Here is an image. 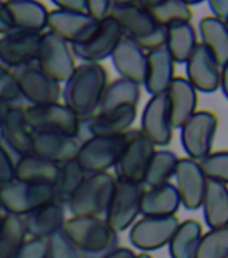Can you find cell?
Masks as SVG:
<instances>
[{"label": "cell", "mask_w": 228, "mask_h": 258, "mask_svg": "<svg viewBox=\"0 0 228 258\" xmlns=\"http://www.w3.org/2000/svg\"><path fill=\"white\" fill-rule=\"evenodd\" d=\"M109 84L108 70L101 63L78 64L64 82L60 97L81 121L96 114Z\"/></svg>", "instance_id": "obj_1"}, {"label": "cell", "mask_w": 228, "mask_h": 258, "mask_svg": "<svg viewBox=\"0 0 228 258\" xmlns=\"http://www.w3.org/2000/svg\"><path fill=\"white\" fill-rule=\"evenodd\" d=\"M60 233L82 258H102L118 246V234L104 218L72 217L66 219Z\"/></svg>", "instance_id": "obj_2"}, {"label": "cell", "mask_w": 228, "mask_h": 258, "mask_svg": "<svg viewBox=\"0 0 228 258\" xmlns=\"http://www.w3.org/2000/svg\"><path fill=\"white\" fill-rule=\"evenodd\" d=\"M110 18L120 24L124 36L132 39L144 51H152L165 44L167 28L159 26L140 2H112Z\"/></svg>", "instance_id": "obj_3"}, {"label": "cell", "mask_w": 228, "mask_h": 258, "mask_svg": "<svg viewBox=\"0 0 228 258\" xmlns=\"http://www.w3.org/2000/svg\"><path fill=\"white\" fill-rule=\"evenodd\" d=\"M116 181V176L109 172L88 175L80 188L67 202L66 206L68 211L74 217L104 218L108 211Z\"/></svg>", "instance_id": "obj_4"}, {"label": "cell", "mask_w": 228, "mask_h": 258, "mask_svg": "<svg viewBox=\"0 0 228 258\" xmlns=\"http://www.w3.org/2000/svg\"><path fill=\"white\" fill-rule=\"evenodd\" d=\"M129 132L113 137H86L81 141L75 160L88 175L108 172L124 153Z\"/></svg>", "instance_id": "obj_5"}, {"label": "cell", "mask_w": 228, "mask_h": 258, "mask_svg": "<svg viewBox=\"0 0 228 258\" xmlns=\"http://www.w3.org/2000/svg\"><path fill=\"white\" fill-rule=\"evenodd\" d=\"M52 201H56L54 185L14 180L0 187V207L11 215L23 218Z\"/></svg>", "instance_id": "obj_6"}, {"label": "cell", "mask_w": 228, "mask_h": 258, "mask_svg": "<svg viewBox=\"0 0 228 258\" xmlns=\"http://www.w3.org/2000/svg\"><path fill=\"white\" fill-rule=\"evenodd\" d=\"M144 192L142 184L117 179L108 211L104 217L110 229L118 234L132 227L141 214V201Z\"/></svg>", "instance_id": "obj_7"}, {"label": "cell", "mask_w": 228, "mask_h": 258, "mask_svg": "<svg viewBox=\"0 0 228 258\" xmlns=\"http://www.w3.org/2000/svg\"><path fill=\"white\" fill-rule=\"evenodd\" d=\"M24 116L32 133H62L81 139V120L60 102L28 106Z\"/></svg>", "instance_id": "obj_8"}, {"label": "cell", "mask_w": 228, "mask_h": 258, "mask_svg": "<svg viewBox=\"0 0 228 258\" xmlns=\"http://www.w3.org/2000/svg\"><path fill=\"white\" fill-rule=\"evenodd\" d=\"M155 152L156 147L140 129H130L124 153L114 167L116 179L144 184L146 169Z\"/></svg>", "instance_id": "obj_9"}, {"label": "cell", "mask_w": 228, "mask_h": 258, "mask_svg": "<svg viewBox=\"0 0 228 258\" xmlns=\"http://www.w3.org/2000/svg\"><path fill=\"white\" fill-rule=\"evenodd\" d=\"M35 63L58 84L66 82L77 68L70 44L50 31L43 32L40 36Z\"/></svg>", "instance_id": "obj_10"}, {"label": "cell", "mask_w": 228, "mask_h": 258, "mask_svg": "<svg viewBox=\"0 0 228 258\" xmlns=\"http://www.w3.org/2000/svg\"><path fill=\"white\" fill-rule=\"evenodd\" d=\"M219 117L211 110H197L180 128L181 145L187 157L200 161L212 152Z\"/></svg>", "instance_id": "obj_11"}, {"label": "cell", "mask_w": 228, "mask_h": 258, "mask_svg": "<svg viewBox=\"0 0 228 258\" xmlns=\"http://www.w3.org/2000/svg\"><path fill=\"white\" fill-rule=\"evenodd\" d=\"M11 72L15 77L20 97L27 101L30 106L59 102L60 85L46 76L36 63L12 69Z\"/></svg>", "instance_id": "obj_12"}, {"label": "cell", "mask_w": 228, "mask_h": 258, "mask_svg": "<svg viewBox=\"0 0 228 258\" xmlns=\"http://www.w3.org/2000/svg\"><path fill=\"white\" fill-rule=\"evenodd\" d=\"M179 225L180 221L176 215L142 217L130 227L129 242L141 251L159 250L168 245Z\"/></svg>", "instance_id": "obj_13"}, {"label": "cell", "mask_w": 228, "mask_h": 258, "mask_svg": "<svg viewBox=\"0 0 228 258\" xmlns=\"http://www.w3.org/2000/svg\"><path fill=\"white\" fill-rule=\"evenodd\" d=\"M122 38L124 32L120 24L109 16L100 22L96 32L86 42L71 46L72 55L85 63H101L112 55Z\"/></svg>", "instance_id": "obj_14"}, {"label": "cell", "mask_w": 228, "mask_h": 258, "mask_svg": "<svg viewBox=\"0 0 228 258\" xmlns=\"http://www.w3.org/2000/svg\"><path fill=\"white\" fill-rule=\"evenodd\" d=\"M32 137L34 133L26 121L24 108L18 105L11 106L0 126V147L16 163L31 153Z\"/></svg>", "instance_id": "obj_15"}, {"label": "cell", "mask_w": 228, "mask_h": 258, "mask_svg": "<svg viewBox=\"0 0 228 258\" xmlns=\"http://www.w3.org/2000/svg\"><path fill=\"white\" fill-rule=\"evenodd\" d=\"M173 125L171 121L167 94L152 96L141 114V132L155 147H167L172 143Z\"/></svg>", "instance_id": "obj_16"}, {"label": "cell", "mask_w": 228, "mask_h": 258, "mask_svg": "<svg viewBox=\"0 0 228 258\" xmlns=\"http://www.w3.org/2000/svg\"><path fill=\"white\" fill-rule=\"evenodd\" d=\"M137 118L136 106H120L105 113H96L81 121V139L88 137H113L128 133ZM86 139V137H85Z\"/></svg>", "instance_id": "obj_17"}, {"label": "cell", "mask_w": 228, "mask_h": 258, "mask_svg": "<svg viewBox=\"0 0 228 258\" xmlns=\"http://www.w3.org/2000/svg\"><path fill=\"white\" fill-rule=\"evenodd\" d=\"M42 34L11 30L0 38V63L10 70L35 63Z\"/></svg>", "instance_id": "obj_18"}, {"label": "cell", "mask_w": 228, "mask_h": 258, "mask_svg": "<svg viewBox=\"0 0 228 258\" xmlns=\"http://www.w3.org/2000/svg\"><path fill=\"white\" fill-rule=\"evenodd\" d=\"M98 24L88 14H74L58 8L48 12V31L71 46L86 42L96 32Z\"/></svg>", "instance_id": "obj_19"}, {"label": "cell", "mask_w": 228, "mask_h": 258, "mask_svg": "<svg viewBox=\"0 0 228 258\" xmlns=\"http://www.w3.org/2000/svg\"><path fill=\"white\" fill-rule=\"evenodd\" d=\"M175 177L181 206L189 211L200 209L208 179L205 177L199 161L189 157L179 159Z\"/></svg>", "instance_id": "obj_20"}, {"label": "cell", "mask_w": 228, "mask_h": 258, "mask_svg": "<svg viewBox=\"0 0 228 258\" xmlns=\"http://www.w3.org/2000/svg\"><path fill=\"white\" fill-rule=\"evenodd\" d=\"M185 78L197 92L213 93L220 88L221 66L201 43L185 62Z\"/></svg>", "instance_id": "obj_21"}, {"label": "cell", "mask_w": 228, "mask_h": 258, "mask_svg": "<svg viewBox=\"0 0 228 258\" xmlns=\"http://www.w3.org/2000/svg\"><path fill=\"white\" fill-rule=\"evenodd\" d=\"M80 145L81 139L78 137L62 133H34L30 155L60 165L75 159Z\"/></svg>", "instance_id": "obj_22"}, {"label": "cell", "mask_w": 228, "mask_h": 258, "mask_svg": "<svg viewBox=\"0 0 228 258\" xmlns=\"http://www.w3.org/2000/svg\"><path fill=\"white\" fill-rule=\"evenodd\" d=\"M110 59L121 78L138 85L144 84L146 74V52L132 39L124 36L114 48Z\"/></svg>", "instance_id": "obj_23"}, {"label": "cell", "mask_w": 228, "mask_h": 258, "mask_svg": "<svg viewBox=\"0 0 228 258\" xmlns=\"http://www.w3.org/2000/svg\"><path fill=\"white\" fill-rule=\"evenodd\" d=\"M171 121L175 129H180L197 112L199 92L185 77H175L167 90Z\"/></svg>", "instance_id": "obj_24"}, {"label": "cell", "mask_w": 228, "mask_h": 258, "mask_svg": "<svg viewBox=\"0 0 228 258\" xmlns=\"http://www.w3.org/2000/svg\"><path fill=\"white\" fill-rule=\"evenodd\" d=\"M4 8L12 30L43 34L47 28L48 10L46 6L34 0L6 2Z\"/></svg>", "instance_id": "obj_25"}, {"label": "cell", "mask_w": 228, "mask_h": 258, "mask_svg": "<svg viewBox=\"0 0 228 258\" xmlns=\"http://www.w3.org/2000/svg\"><path fill=\"white\" fill-rule=\"evenodd\" d=\"M175 64L165 46L146 52V74L142 85L150 96L167 93L176 77Z\"/></svg>", "instance_id": "obj_26"}, {"label": "cell", "mask_w": 228, "mask_h": 258, "mask_svg": "<svg viewBox=\"0 0 228 258\" xmlns=\"http://www.w3.org/2000/svg\"><path fill=\"white\" fill-rule=\"evenodd\" d=\"M23 219L27 234L31 235V238L48 239L63 229L66 222L64 205L58 201H52L34 210L32 213L23 217Z\"/></svg>", "instance_id": "obj_27"}, {"label": "cell", "mask_w": 228, "mask_h": 258, "mask_svg": "<svg viewBox=\"0 0 228 258\" xmlns=\"http://www.w3.org/2000/svg\"><path fill=\"white\" fill-rule=\"evenodd\" d=\"M181 201L176 185L171 181L145 191L141 201V215L171 217L180 210Z\"/></svg>", "instance_id": "obj_28"}, {"label": "cell", "mask_w": 228, "mask_h": 258, "mask_svg": "<svg viewBox=\"0 0 228 258\" xmlns=\"http://www.w3.org/2000/svg\"><path fill=\"white\" fill-rule=\"evenodd\" d=\"M201 209L209 229L228 226V185L213 180L207 181Z\"/></svg>", "instance_id": "obj_29"}, {"label": "cell", "mask_w": 228, "mask_h": 258, "mask_svg": "<svg viewBox=\"0 0 228 258\" xmlns=\"http://www.w3.org/2000/svg\"><path fill=\"white\" fill-rule=\"evenodd\" d=\"M200 43L208 50L220 66L228 62V27L212 15L204 16L199 23Z\"/></svg>", "instance_id": "obj_30"}, {"label": "cell", "mask_w": 228, "mask_h": 258, "mask_svg": "<svg viewBox=\"0 0 228 258\" xmlns=\"http://www.w3.org/2000/svg\"><path fill=\"white\" fill-rule=\"evenodd\" d=\"M197 44V34L192 22H181L167 28L164 46L175 63H185Z\"/></svg>", "instance_id": "obj_31"}, {"label": "cell", "mask_w": 228, "mask_h": 258, "mask_svg": "<svg viewBox=\"0 0 228 258\" xmlns=\"http://www.w3.org/2000/svg\"><path fill=\"white\" fill-rule=\"evenodd\" d=\"M59 165L39 157L27 155L15 163V180L35 184L55 185Z\"/></svg>", "instance_id": "obj_32"}, {"label": "cell", "mask_w": 228, "mask_h": 258, "mask_svg": "<svg viewBox=\"0 0 228 258\" xmlns=\"http://www.w3.org/2000/svg\"><path fill=\"white\" fill-rule=\"evenodd\" d=\"M141 98V85L132 81L118 78L108 84L104 96L101 100L100 108L97 113H105L114 110L120 106H136Z\"/></svg>", "instance_id": "obj_33"}, {"label": "cell", "mask_w": 228, "mask_h": 258, "mask_svg": "<svg viewBox=\"0 0 228 258\" xmlns=\"http://www.w3.org/2000/svg\"><path fill=\"white\" fill-rule=\"evenodd\" d=\"M203 235V226L196 219H187L180 225L169 241L171 258H195L197 246Z\"/></svg>", "instance_id": "obj_34"}, {"label": "cell", "mask_w": 228, "mask_h": 258, "mask_svg": "<svg viewBox=\"0 0 228 258\" xmlns=\"http://www.w3.org/2000/svg\"><path fill=\"white\" fill-rule=\"evenodd\" d=\"M152 19L163 28H168L181 22H191L193 18L192 8L188 3L180 0L168 2H140Z\"/></svg>", "instance_id": "obj_35"}, {"label": "cell", "mask_w": 228, "mask_h": 258, "mask_svg": "<svg viewBox=\"0 0 228 258\" xmlns=\"http://www.w3.org/2000/svg\"><path fill=\"white\" fill-rule=\"evenodd\" d=\"M24 219L18 215L6 214L0 223V258H11L27 241Z\"/></svg>", "instance_id": "obj_36"}, {"label": "cell", "mask_w": 228, "mask_h": 258, "mask_svg": "<svg viewBox=\"0 0 228 258\" xmlns=\"http://www.w3.org/2000/svg\"><path fill=\"white\" fill-rule=\"evenodd\" d=\"M177 163H179V156L173 151H169V149L156 151L153 153L148 169H146L144 184L153 188V187L169 183V180L175 176Z\"/></svg>", "instance_id": "obj_37"}, {"label": "cell", "mask_w": 228, "mask_h": 258, "mask_svg": "<svg viewBox=\"0 0 228 258\" xmlns=\"http://www.w3.org/2000/svg\"><path fill=\"white\" fill-rule=\"evenodd\" d=\"M88 177V173L80 165V163L72 159L59 165V173L55 183L56 201L60 202L62 205H67V202L75 194V191L84 183L85 179Z\"/></svg>", "instance_id": "obj_38"}, {"label": "cell", "mask_w": 228, "mask_h": 258, "mask_svg": "<svg viewBox=\"0 0 228 258\" xmlns=\"http://www.w3.org/2000/svg\"><path fill=\"white\" fill-rule=\"evenodd\" d=\"M228 255V226L209 229L201 235L195 258H225Z\"/></svg>", "instance_id": "obj_39"}, {"label": "cell", "mask_w": 228, "mask_h": 258, "mask_svg": "<svg viewBox=\"0 0 228 258\" xmlns=\"http://www.w3.org/2000/svg\"><path fill=\"white\" fill-rule=\"evenodd\" d=\"M199 164L208 180L228 185V149L212 151Z\"/></svg>", "instance_id": "obj_40"}, {"label": "cell", "mask_w": 228, "mask_h": 258, "mask_svg": "<svg viewBox=\"0 0 228 258\" xmlns=\"http://www.w3.org/2000/svg\"><path fill=\"white\" fill-rule=\"evenodd\" d=\"M20 100L22 97L16 85L15 77L10 69L0 63V101L15 105V102Z\"/></svg>", "instance_id": "obj_41"}, {"label": "cell", "mask_w": 228, "mask_h": 258, "mask_svg": "<svg viewBox=\"0 0 228 258\" xmlns=\"http://www.w3.org/2000/svg\"><path fill=\"white\" fill-rule=\"evenodd\" d=\"M48 258H82L80 251L62 235L58 233L48 238Z\"/></svg>", "instance_id": "obj_42"}, {"label": "cell", "mask_w": 228, "mask_h": 258, "mask_svg": "<svg viewBox=\"0 0 228 258\" xmlns=\"http://www.w3.org/2000/svg\"><path fill=\"white\" fill-rule=\"evenodd\" d=\"M11 258H48L47 239L30 238Z\"/></svg>", "instance_id": "obj_43"}, {"label": "cell", "mask_w": 228, "mask_h": 258, "mask_svg": "<svg viewBox=\"0 0 228 258\" xmlns=\"http://www.w3.org/2000/svg\"><path fill=\"white\" fill-rule=\"evenodd\" d=\"M86 7H88V15L100 23L110 16L112 2H109V0H86Z\"/></svg>", "instance_id": "obj_44"}, {"label": "cell", "mask_w": 228, "mask_h": 258, "mask_svg": "<svg viewBox=\"0 0 228 258\" xmlns=\"http://www.w3.org/2000/svg\"><path fill=\"white\" fill-rule=\"evenodd\" d=\"M15 180V163L0 147V187Z\"/></svg>", "instance_id": "obj_45"}, {"label": "cell", "mask_w": 228, "mask_h": 258, "mask_svg": "<svg viewBox=\"0 0 228 258\" xmlns=\"http://www.w3.org/2000/svg\"><path fill=\"white\" fill-rule=\"evenodd\" d=\"M54 6L58 10L67 12H74V14H88V7H86V0H56L54 2Z\"/></svg>", "instance_id": "obj_46"}, {"label": "cell", "mask_w": 228, "mask_h": 258, "mask_svg": "<svg viewBox=\"0 0 228 258\" xmlns=\"http://www.w3.org/2000/svg\"><path fill=\"white\" fill-rule=\"evenodd\" d=\"M209 10L212 11V16L220 22L228 20V0H211L208 3Z\"/></svg>", "instance_id": "obj_47"}, {"label": "cell", "mask_w": 228, "mask_h": 258, "mask_svg": "<svg viewBox=\"0 0 228 258\" xmlns=\"http://www.w3.org/2000/svg\"><path fill=\"white\" fill-rule=\"evenodd\" d=\"M137 254L129 247H124V246H117L112 251H109L105 257L102 258H136Z\"/></svg>", "instance_id": "obj_48"}, {"label": "cell", "mask_w": 228, "mask_h": 258, "mask_svg": "<svg viewBox=\"0 0 228 258\" xmlns=\"http://www.w3.org/2000/svg\"><path fill=\"white\" fill-rule=\"evenodd\" d=\"M11 30V23H10V19H8L6 8H4V3L0 2V34L4 35V34H7Z\"/></svg>", "instance_id": "obj_49"}, {"label": "cell", "mask_w": 228, "mask_h": 258, "mask_svg": "<svg viewBox=\"0 0 228 258\" xmlns=\"http://www.w3.org/2000/svg\"><path fill=\"white\" fill-rule=\"evenodd\" d=\"M220 89L224 97L228 100V62L221 66V74H220Z\"/></svg>", "instance_id": "obj_50"}, {"label": "cell", "mask_w": 228, "mask_h": 258, "mask_svg": "<svg viewBox=\"0 0 228 258\" xmlns=\"http://www.w3.org/2000/svg\"><path fill=\"white\" fill-rule=\"evenodd\" d=\"M11 106H14V105H10L7 104V102H4V101H0V126H2V124H3L4 118H6V116H7L8 110H10Z\"/></svg>", "instance_id": "obj_51"}, {"label": "cell", "mask_w": 228, "mask_h": 258, "mask_svg": "<svg viewBox=\"0 0 228 258\" xmlns=\"http://www.w3.org/2000/svg\"><path fill=\"white\" fill-rule=\"evenodd\" d=\"M136 258H153V257L152 255H149L148 253H141V254H138Z\"/></svg>", "instance_id": "obj_52"}, {"label": "cell", "mask_w": 228, "mask_h": 258, "mask_svg": "<svg viewBox=\"0 0 228 258\" xmlns=\"http://www.w3.org/2000/svg\"><path fill=\"white\" fill-rule=\"evenodd\" d=\"M0 223H2V215H0Z\"/></svg>", "instance_id": "obj_53"}, {"label": "cell", "mask_w": 228, "mask_h": 258, "mask_svg": "<svg viewBox=\"0 0 228 258\" xmlns=\"http://www.w3.org/2000/svg\"><path fill=\"white\" fill-rule=\"evenodd\" d=\"M225 24H227V27H228V20H227V22H225Z\"/></svg>", "instance_id": "obj_54"}, {"label": "cell", "mask_w": 228, "mask_h": 258, "mask_svg": "<svg viewBox=\"0 0 228 258\" xmlns=\"http://www.w3.org/2000/svg\"><path fill=\"white\" fill-rule=\"evenodd\" d=\"M225 258H228V255H227V257H225Z\"/></svg>", "instance_id": "obj_55"}, {"label": "cell", "mask_w": 228, "mask_h": 258, "mask_svg": "<svg viewBox=\"0 0 228 258\" xmlns=\"http://www.w3.org/2000/svg\"><path fill=\"white\" fill-rule=\"evenodd\" d=\"M0 210H2V207H0Z\"/></svg>", "instance_id": "obj_56"}]
</instances>
